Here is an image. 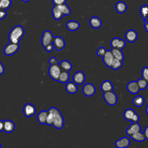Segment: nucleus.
Instances as JSON below:
<instances>
[{"label":"nucleus","instance_id":"obj_25","mask_svg":"<svg viewBox=\"0 0 148 148\" xmlns=\"http://www.w3.org/2000/svg\"><path fill=\"white\" fill-rule=\"evenodd\" d=\"M145 100L143 96L136 95L132 99V103L136 107H141L145 103Z\"/></svg>","mask_w":148,"mask_h":148},{"label":"nucleus","instance_id":"obj_23","mask_svg":"<svg viewBox=\"0 0 148 148\" xmlns=\"http://www.w3.org/2000/svg\"><path fill=\"white\" fill-rule=\"evenodd\" d=\"M65 90L69 94H75L77 91V86L75 82H68L65 85Z\"/></svg>","mask_w":148,"mask_h":148},{"label":"nucleus","instance_id":"obj_35","mask_svg":"<svg viewBox=\"0 0 148 148\" xmlns=\"http://www.w3.org/2000/svg\"><path fill=\"white\" fill-rule=\"evenodd\" d=\"M1 4L2 9H8L12 5V0H1Z\"/></svg>","mask_w":148,"mask_h":148},{"label":"nucleus","instance_id":"obj_10","mask_svg":"<svg viewBox=\"0 0 148 148\" xmlns=\"http://www.w3.org/2000/svg\"><path fill=\"white\" fill-rule=\"evenodd\" d=\"M36 112V108L31 103H26L23 108V113L25 116L27 117L34 116Z\"/></svg>","mask_w":148,"mask_h":148},{"label":"nucleus","instance_id":"obj_13","mask_svg":"<svg viewBox=\"0 0 148 148\" xmlns=\"http://www.w3.org/2000/svg\"><path fill=\"white\" fill-rule=\"evenodd\" d=\"M103 58V62L104 64L109 68H111L112 64L114 59V57L110 50H107L105 54L102 57Z\"/></svg>","mask_w":148,"mask_h":148},{"label":"nucleus","instance_id":"obj_6","mask_svg":"<svg viewBox=\"0 0 148 148\" xmlns=\"http://www.w3.org/2000/svg\"><path fill=\"white\" fill-rule=\"evenodd\" d=\"M19 49V45L10 42L5 46L3 49V53L6 56H12L16 53Z\"/></svg>","mask_w":148,"mask_h":148},{"label":"nucleus","instance_id":"obj_5","mask_svg":"<svg viewBox=\"0 0 148 148\" xmlns=\"http://www.w3.org/2000/svg\"><path fill=\"white\" fill-rule=\"evenodd\" d=\"M48 72L50 77L53 80L58 81L61 72V69L59 65H50L48 69Z\"/></svg>","mask_w":148,"mask_h":148},{"label":"nucleus","instance_id":"obj_9","mask_svg":"<svg viewBox=\"0 0 148 148\" xmlns=\"http://www.w3.org/2000/svg\"><path fill=\"white\" fill-rule=\"evenodd\" d=\"M82 91L84 95L87 97H91L95 93L96 89L92 84L87 83L83 86L82 88Z\"/></svg>","mask_w":148,"mask_h":148},{"label":"nucleus","instance_id":"obj_44","mask_svg":"<svg viewBox=\"0 0 148 148\" xmlns=\"http://www.w3.org/2000/svg\"><path fill=\"white\" fill-rule=\"evenodd\" d=\"M5 72V68H4V66L0 62V75H2Z\"/></svg>","mask_w":148,"mask_h":148},{"label":"nucleus","instance_id":"obj_11","mask_svg":"<svg viewBox=\"0 0 148 148\" xmlns=\"http://www.w3.org/2000/svg\"><path fill=\"white\" fill-rule=\"evenodd\" d=\"M52 43L54 46V48L57 51L61 50L65 47V42L64 38L59 36L54 37Z\"/></svg>","mask_w":148,"mask_h":148},{"label":"nucleus","instance_id":"obj_16","mask_svg":"<svg viewBox=\"0 0 148 148\" xmlns=\"http://www.w3.org/2000/svg\"><path fill=\"white\" fill-rule=\"evenodd\" d=\"M86 79L84 73L82 71L75 72L73 76V80L76 84H82Z\"/></svg>","mask_w":148,"mask_h":148},{"label":"nucleus","instance_id":"obj_2","mask_svg":"<svg viewBox=\"0 0 148 148\" xmlns=\"http://www.w3.org/2000/svg\"><path fill=\"white\" fill-rule=\"evenodd\" d=\"M47 111L53 114V123L52 125L58 129L62 128L64 125V119L60 110L54 107H51Z\"/></svg>","mask_w":148,"mask_h":148},{"label":"nucleus","instance_id":"obj_46","mask_svg":"<svg viewBox=\"0 0 148 148\" xmlns=\"http://www.w3.org/2000/svg\"><path fill=\"white\" fill-rule=\"evenodd\" d=\"M3 126H4V123L2 120H0V132L3 131Z\"/></svg>","mask_w":148,"mask_h":148},{"label":"nucleus","instance_id":"obj_24","mask_svg":"<svg viewBox=\"0 0 148 148\" xmlns=\"http://www.w3.org/2000/svg\"><path fill=\"white\" fill-rule=\"evenodd\" d=\"M115 9L119 13H124L127 9V6L123 1H119L115 5Z\"/></svg>","mask_w":148,"mask_h":148},{"label":"nucleus","instance_id":"obj_34","mask_svg":"<svg viewBox=\"0 0 148 148\" xmlns=\"http://www.w3.org/2000/svg\"><path fill=\"white\" fill-rule=\"evenodd\" d=\"M136 82L138 83L140 90H145L147 88L148 86V82L142 77L138 80Z\"/></svg>","mask_w":148,"mask_h":148},{"label":"nucleus","instance_id":"obj_45","mask_svg":"<svg viewBox=\"0 0 148 148\" xmlns=\"http://www.w3.org/2000/svg\"><path fill=\"white\" fill-rule=\"evenodd\" d=\"M144 22V27L145 29V31L148 33V21H146V20H143Z\"/></svg>","mask_w":148,"mask_h":148},{"label":"nucleus","instance_id":"obj_30","mask_svg":"<svg viewBox=\"0 0 148 148\" xmlns=\"http://www.w3.org/2000/svg\"><path fill=\"white\" fill-rule=\"evenodd\" d=\"M61 70H64V71H66L69 72V71H71L72 69V64L67 61V60H63L62 61L60 64H59Z\"/></svg>","mask_w":148,"mask_h":148},{"label":"nucleus","instance_id":"obj_48","mask_svg":"<svg viewBox=\"0 0 148 148\" xmlns=\"http://www.w3.org/2000/svg\"><path fill=\"white\" fill-rule=\"evenodd\" d=\"M29 0H22V1L23 2H28Z\"/></svg>","mask_w":148,"mask_h":148},{"label":"nucleus","instance_id":"obj_28","mask_svg":"<svg viewBox=\"0 0 148 148\" xmlns=\"http://www.w3.org/2000/svg\"><path fill=\"white\" fill-rule=\"evenodd\" d=\"M69 79V74L68 71L61 70V72L58 77V81L61 83H66Z\"/></svg>","mask_w":148,"mask_h":148},{"label":"nucleus","instance_id":"obj_3","mask_svg":"<svg viewBox=\"0 0 148 148\" xmlns=\"http://www.w3.org/2000/svg\"><path fill=\"white\" fill-rule=\"evenodd\" d=\"M123 117L126 120L132 123H136L139 120V115L131 108H128L124 110L123 113Z\"/></svg>","mask_w":148,"mask_h":148},{"label":"nucleus","instance_id":"obj_42","mask_svg":"<svg viewBox=\"0 0 148 148\" xmlns=\"http://www.w3.org/2000/svg\"><path fill=\"white\" fill-rule=\"evenodd\" d=\"M6 14L7 13L5 9H3L2 8L0 9V20L3 19L6 17Z\"/></svg>","mask_w":148,"mask_h":148},{"label":"nucleus","instance_id":"obj_17","mask_svg":"<svg viewBox=\"0 0 148 148\" xmlns=\"http://www.w3.org/2000/svg\"><path fill=\"white\" fill-rule=\"evenodd\" d=\"M127 89L128 91L132 94H136L140 90L137 82L134 80L131 81L128 83L127 86Z\"/></svg>","mask_w":148,"mask_h":148},{"label":"nucleus","instance_id":"obj_49","mask_svg":"<svg viewBox=\"0 0 148 148\" xmlns=\"http://www.w3.org/2000/svg\"><path fill=\"white\" fill-rule=\"evenodd\" d=\"M0 9H1V0H0Z\"/></svg>","mask_w":148,"mask_h":148},{"label":"nucleus","instance_id":"obj_50","mask_svg":"<svg viewBox=\"0 0 148 148\" xmlns=\"http://www.w3.org/2000/svg\"><path fill=\"white\" fill-rule=\"evenodd\" d=\"M1 147V143H0V148Z\"/></svg>","mask_w":148,"mask_h":148},{"label":"nucleus","instance_id":"obj_20","mask_svg":"<svg viewBox=\"0 0 148 148\" xmlns=\"http://www.w3.org/2000/svg\"><path fill=\"white\" fill-rule=\"evenodd\" d=\"M101 89L104 92L106 91H112L113 89V86L112 83L108 80H104L101 84Z\"/></svg>","mask_w":148,"mask_h":148},{"label":"nucleus","instance_id":"obj_33","mask_svg":"<svg viewBox=\"0 0 148 148\" xmlns=\"http://www.w3.org/2000/svg\"><path fill=\"white\" fill-rule=\"evenodd\" d=\"M122 66H123V61H121L119 59L114 58L112 64L111 68L113 70H118L120 68H121Z\"/></svg>","mask_w":148,"mask_h":148},{"label":"nucleus","instance_id":"obj_1","mask_svg":"<svg viewBox=\"0 0 148 148\" xmlns=\"http://www.w3.org/2000/svg\"><path fill=\"white\" fill-rule=\"evenodd\" d=\"M24 29L22 25H18L14 27L9 34V40L11 43L19 44L20 40L24 35Z\"/></svg>","mask_w":148,"mask_h":148},{"label":"nucleus","instance_id":"obj_8","mask_svg":"<svg viewBox=\"0 0 148 148\" xmlns=\"http://www.w3.org/2000/svg\"><path fill=\"white\" fill-rule=\"evenodd\" d=\"M112 48H116L122 50L125 46V42L124 40L119 38H113L110 42Z\"/></svg>","mask_w":148,"mask_h":148},{"label":"nucleus","instance_id":"obj_14","mask_svg":"<svg viewBox=\"0 0 148 148\" xmlns=\"http://www.w3.org/2000/svg\"><path fill=\"white\" fill-rule=\"evenodd\" d=\"M125 38L128 42L134 43L138 39V34L134 29H129L125 32Z\"/></svg>","mask_w":148,"mask_h":148},{"label":"nucleus","instance_id":"obj_41","mask_svg":"<svg viewBox=\"0 0 148 148\" xmlns=\"http://www.w3.org/2000/svg\"><path fill=\"white\" fill-rule=\"evenodd\" d=\"M66 1V0H52V2L54 5H60L65 3Z\"/></svg>","mask_w":148,"mask_h":148},{"label":"nucleus","instance_id":"obj_37","mask_svg":"<svg viewBox=\"0 0 148 148\" xmlns=\"http://www.w3.org/2000/svg\"><path fill=\"white\" fill-rule=\"evenodd\" d=\"M142 77L148 82V66H145L142 70Z\"/></svg>","mask_w":148,"mask_h":148},{"label":"nucleus","instance_id":"obj_38","mask_svg":"<svg viewBox=\"0 0 148 148\" xmlns=\"http://www.w3.org/2000/svg\"><path fill=\"white\" fill-rule=\"evenodd\" d=\"M108 50H106L104 47H100L98 49L97 51V56L103 57V56L105 54L106 52Z\"/></svg>","mask_w":148,"mask_h":148},{"label":"nucleus","instance_id":"obj_36","mask_svg":"<svg viewBox=\"0 0 148 148\" xmlns=\"http://www.w3.org/2000/svg\"><path fill=\"white\" fill-rule=\"evenodd\" d=\"M53 123V114L51 113L48 112V114H47V116L46 117V124H47L48 125H52Z\"/></svg>","mask_w":148,"mask_h":148},{"label":"nucleus","instance_id":"obj_4","mask_svg":"<svg viewBox=\"0 0 148 148\" xmlns=\"http://www.w3.org/2000/svg\"><path fill=\"white\" fill-rule=\"evenodd\" d=\"M103 97L106 103L110 106H114L117 102V96L113 90L104 92Z\"/></svg>","mask_w":148,"mask_h":148},{"label":"nucleus","instance_id":"obj_39","mask_svg":"<svg viewBox=\"0 0 148 148\" xmlns=\"http://www.w3.org/2000/svg\"><path fill=\"white\" fill-rule=\"evenodd\" d=\"M54 46L53 43H51L47 45V46H46L45 47V49L46 51L47 52H49V53L52 51L54 49Z\"/></svg>","mask_w":148,"mask_h":148},{"label":"nucleus","instance_id":"obj_32","mask_svg":"<svg viewBox=\"0 0 148 148\" xmlns=\"http://www.w3.org/2000/svg\"><path fill=\"white\" fill-rule=\"evenodd\" d=\"M57 6H58L60 10H61V12H62L64 16H68L70 14L71 9L66 3H64V4L57 5Z\"/></svg>","mask_w":148,"mask_h":148},{"label":"nucleus","instance_id":"obj_12","mask_svg":"<svg viewBox=\"0 0 148 148\" xmlns=\"http://www.w3.org/2000/svg\"><path fill=\"white\" fill-rule=\"evenodd\" d=\"M141 131V127L138 122L132 123L131 125H130L126 129L125 132L128 136H131L133 134L138 132Z\"/></svg>","mask_w":148,"mask_h":148},{"label":"nucleus","instance_id":"obj_19","mask_svg":"<svg viewBox=\"0 0 148 148\" xmlns=\"http://www.w3.org/2000/svg\"><path fill=\"white\" fill-rule=\"evenodd\" d=\"M89 24L92 28L94 29H98L102 26V23L101 20L99 17L94 16V17H91L90 18Z\"/></svg>","mask_w":148,"mask_h":148},{"label":"nucleus","instance_id":"obj_29","mask_svg":"<svg viewBox=\"0 0 148 148\" xmlns=\"http://www.w3.org/2000/svg\"><path fill=\"white\" fill-rule=\"evenodd\" d=\"M111 51L115 58L119 59L121 61H123L124 57L121 50L116 49V48H112L111 50Z\"/></svg>","mask_w":148,"mask_h":148},{"label":"nucleus","instance_id":"obj_22","mask_svg":"<svg viewBox=\"0 0 148 148\" xmlns=\"http://www.w3.org/2000/svg\"><path fill=\"white\" fill-rule=\"evenodd\" d=\"M66 27L68 30L71 31H75L79 28L80 24L76 21L70 20L66 23Z\"/></svg>","mask_w":148,"mask_h":148},{"label":"nucleus","instance_id":"obj_47","mask_svg":"<svg viewBox=\"0 0 148 148\" xmlns=\"http://www.w3.org/2000/svg\"><path fill=\"white\" fill-rule=\"evenodd\" d=\"M146 113L148 115V104L147 105V106L146 107Z\"/></svg>","mask_w":148,"mask_h":148},{"label":"nucleus","instance_id":"obj_31","mask_svg":"<svg viewBox=\"0 0 148 148\" xmlns=\"http://www.w3.org/2000/svg\"><path fill=\"white\" fill-rule=\"evenodd\" d=\"M139 12L143 20H146L148 17V5H143L141 6L139 9Z\"/></svg>","mask_w":148,"mask_h":148},{"label":"nucleus","instance_id":"obj_7","mask_svg":"<svg viewBox=\"0 0 148 148\" xmlns=\"http://www.w3.org/2000/svg\"><path fill=\"white\" fill-rule=\"evenodd\" d=\"M54 38L53 34L50 31L46 30L44 31L41 38L42 45L45 47L47 45L52 43Z\"/></svg>","mask_w":148,"mask_h":148},{"label":"nucleus","instance_id":"obj_18","mask_svg":"<svg viewBox=\"0 0 148 148\" xmlns=\"http://www.w3.org/2000/svg\"><path fill=\"white\" fill-rule=\"evenodd\" d=\"M3 131L5 132L10 133L14 131L15 128V124L13 121L10 120H6L3 121Z\"/></svg>","mask_w":148,"mask_h":148},{"label":"nucleus","instance_id":"obj_15","mask_svg":"<svg viewBox=\"0 0 148 148\" xmlns=\"http://www.w3.org/2000/svg\"><path fill=\"white\" fill-rule=\"evenodd\" d=\"M130 144V140L128 137L124 136L117 140L114 145L117 148H127Z\"/></svg>","mask_w":148,"mask_h":148},{"label":"nucleus","instance_id":"obj_43","mask_svg":"<svg viewBox=\"0 0 148 148\" xmlns=\"http://www.w3.org/2000/svg\"><path fill=\"white\" fill-rule=\"evenodd\" d=\"M143 134L145 135V136L146 138V139L148 140V126L146 127L145 130H144V132Z\"/></svg>","mask_w":148,"mask_h":148},{"label":"nucleus","instance_id":"obj_21","mask_svg":"<svg viewBox=\"0 0 148 148\" xmlns=\"http://www.w3.org/2000/svg\"><path fill=\"white\" fill-rule=\"evenodd\" d=\"M51 13L53 18L56 20H59L64 16L57 5H54V6L51 9Z\"/></svg>","mask_w":148,"mask_h":148},{"label":"nucleus","instance_id":"obj_40","mask_svg":"<svg viewBox=\"0 0 148 148\" xmlns=\"http://www.w3.org/2000/svg\"><path fill=\"white\" fill-rule=\"evenodd\" d=\"M49 63L50 65H59L58 60L54 57H52L49 59Z\"/></svg>","mask_w":148,"mask_h":148},{"label":"nucleus","instance_id":"obj_27","mask_svg":"<svg viewBox=\"0 0 148 148\" xmlns=\"http://www.w3.org/2000/svg\"><path fill=\"white\" fill-rule=\"evenodd\" d=\"M47 114H48L47 111L42 110L40 112L37 116L38 121L42 124H46V117L47 116Z\"/></svg>","mask_w":148,"mask_h":148},{"label":"nucleus","instance_id":"obj_26","mask_svg":"<svg viewBox=\"0 0 148 148\" xmlns=\"http://www.w3.org/2000/svg\"><path fill=\"white\" fill-rule=\"evenodd\" d=\"M130 137L133 140H135L136 142H143L146 139L144 134L142 133L141 131L138 132H136L135 134H133L130 136Z\"/></svg>","mask_w":148,"mask_h":148}]
</instances>
